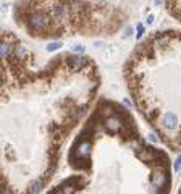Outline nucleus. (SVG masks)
<instances>
[{
  "mask_svg": "<svg viewBox=\"0 0 181 194\" xmlns=\"http://www.w3.org/2000/svg\"><path fill=\"white\" fill-rule=\"evenodd\" d=\"M26 24L29 26L31 31H42L45 29L47 24H49V19L45 18L44 13L41 11H32L26 16Z\"/></svg>",
  "mask_w": 181,
  "mask_h": 194,
  "instance_id": "obj_1",
  "label": "nucleus"
},
{
  "mask_svg": "<svg viewBox=\"0 0 181 194\" xmlns=\"http://www.w3.org/2000/svg\"><path fill=\"white\" fill-rule=\"evenodd\" d=\"M104 126L108 133H118V134H125V129L128 128V125L123 121L118 115L117 117H108L105 121H104Z\"/></svg>",
  "mask_w": 181,
  "mask_h": 194,
  "instance_id": "obj_2",
  "label": "nucleus"
},
{
  "mask_svg": "<svg viewBox=\"0 0 181 194\" xmlns=\"http://www.w3.org/2000/svg\"><path fill=\"white\" fill-rule=\"evenodd\" d=\"M67 63H68V67L71 68V71H79V70H83L86 65H88V57H84L83 54L71 55V57H67Z\"/></svg>",
  "mask_w": 181,
  "mask_h": 194,
  "instance_id": "obj_3",
  "label": "nucleus"
},
{
  "mask_svg": "<svg viewBox=\"0 0 181 194\" xmlns=\"http://www.w3.org/2000/svg\"><path fill=\"white\" fill-rule=\"evenodd\" d=\"M166 183H168V178H166V173L162 170V168H157V171L152 175V184L154 188H157V191L160 189H165Z\"/></svg>",
  "mask_w": 181,
  "mask_h": 194,
  "instance_id": "obj_4",
  "label": "nucleus"
},
{
  "mask_svg": "<svg viewBox=\"0 0 181 194\" xmlns=\"http://www.w3.org/2000/svg\"><path fill=\"white\" fill-rule=\"evenodd\" d=\"M157 154H158V150L152 149V147H142L141 150H137V152H136L137 159L142 160V162H147V163L154 162L157 159Z\"/></svg>",
  "mask_w": 181,
  "mask_h": 194,
  "instance_id": "obj_5",
  "label": "nucleus"
},
{
  "mask_svg": "<svg viewBox=\"0 0 181 194\" xmlns=\"http://www.w3.org/2000/svg\"><path fill=\"white\" fill-rule=\"evenodd\" d=\"M162 123H163V126H165L166 129H175V128L178 126V117H176V113H173V112L165 113Z\"/></svg>",
  "mask_w": 181,
  "mask_h": 194,
  "instance_id": "obj_6",
  "label": "nucleus"
},
{
  "mask_svg": "<svg viewBox=\"0 0 181 194\" xmlns=\"http://www.w3.org/2000/svg\"><path fill=\"white\" fill-rule=\"evenodd\" d=\"M50 13H52L54 19H63L67 16V6L63 3H57V5H54V8L50 10Z\"/></svg>",
  "mask_w": 181,
  "mask_h": 194,
  "instance_id": "obj_7",
  "label": "nucleus"
},
{
  "mask_svg": "<svg viewBox=\"0 0 181 194\" xmlns=\"http://www.w3.org/2000/svg\"><path fill=\"white\" fill-rule=\"evenodd\" d=\"M11 58L16 60H26L28 58V50L24 49V45H15L11 49Z\"/></svg>",
  "mask_w": 181,
  "mask_h": 194,
  "instance_id": "obj_8",
  "label": "nucleus"
},
{
  "mask_svg": "<svg viewBox=\"0 0 181 194\" xmlns=\"http://www.w3.org/2000/svg\"><path fill=\"white\" fill-rule=\"evenodd\" d=\"M42 189H44V179H34L28 186V192L29 194H41Z\"/></svg>",
  "mask_w": 181,
  "mask_h": 194,
  "instance_id": "obj_9",
  "label": "nucleus"
},
{
  "mask_svg": "<svg viewBox=\"0 0 181 194\" xmlns=\"http://www.w3.org/2000/svg\"><path fill=\"white\" fill-rule=\"evenodd\" d=\"M11 49L13 45H10L8 41H2V45H0V55H2V58H8V57L11 55Z\"/></svg>",
  "mask_w": 181,
  "mask_h": 194,
  "instance_id": "obj_10",
  "label": "nucleus"
},
{
  "mask_svg": "<svg viewBox=\"0 0 181 194\" xmlns=\"http://www.w3.org/2000/svg\"><path fill=\"white\" fill-rule=\"evenodd\" d=\"M84 112H86V105H81V107H76V109H73V110L70 112L71 121H78V120L84 115Z\"/></svg>",
  "mask_w": 181,
  "mask_h": 194,
  "instance_id": "obj_11",
  "label": "nucleus"
},
{
  "mask_svg": "<svg viewBox=\"0 0 181 194\" xmlns=\"http://www.w3.org/2000/svg\"><path fill=\"white\" fill-rule=\"evenodd\" d=\"M62 45H63V44H62L60 41H54V42H50V44H47L45 50H47V52H55V50H60Z\"/></svg>",
  "mask_w": 181,
  "mask_h": 194,
  "instance_id": "obj_12",
  "label": "nucleus"
},
{
  "mask_svg": "<svg viewBox=\"0 0 181 194\" xmlns=\"http://www.w3.org/2000/svg\"><path fill=\"white\" fill-rule=\"evenodd\" d=\"M165 42H166V39L163 37V36H155V37H154V42H152V45H154L155 49H157V47H163Z\"/></svg>",
  "mask_w": 181,
  "mask_h": 194,
  "instance_id": "obj_13",
  "label": "nucleus"
},
{
  "mask_svg": "<svg viewBox=\"0 0 181 194\" xmlns=\"http://www.w3.org/2000/svg\"><path fill=\"white\" fill-rule=\"evenodd\" d=\"M129 146H131V147H133V149L136 150V152H137V150H141V149H142L141 142L137 141V139H133V141H129Z\"/></svg>",
  "mask_w": 181,
  "mask_h": 194,
  "instance_id": "obj_14",
  "label": "nucleus"
},
{
  "mask_svg": "<svg viewBox=\"0 0 181 194\" xmlns=\"http://www.w3.org/2000/svg\"><path fill=\"white\" fill-rule=\"evenodd\" d=\"M173 170H175L176 173H178V171L181 170V154L176 157V160H175V167H173Z\"/></svg>",
  "mask_w": 181,
  "mask_h": 194,
  "instance_id": "obj_15",
  "label": "nucleus"
},
{
  "mask_svg": "<svg viewBox=\"0 0 181 194\" xmlns=\"http://www.w3.org/2000/svg\"><path fill=\"white\" fill-rule=\"evenodd\" d=\"M136 29H137V32H136V39H141L142 36H144V26H142V24H137Z\"/></svg>",
  "mask_w": 181,
  "mask_h": 194,
  "instance_id": "obj_16",
  "label": "nucleus"
},
{
  "mask_svg": "<svg viewBox=\"0 0 181 194\" xmlns=\"http://www.w3.org/2000/svg\"><path fill=\"white\" fill-rule=\"evenodd\" d=\"M131 34H133V28H131V26H128L126 29H125V32H123V39H128Z\"/></svg>",
  "mask_w": 181,
  "mask_h": 194,
  "instance_id": "obj_17",
  "label": "nucleus"
},
{
  "mask_svg": "<svg viewBox=\"0 0 181 194\" xmlns=\"http://www.w3.org/2000/svg\"><path fill=\"white\" fill-rule=\"evenodd\" d=\"M84 45H73V52H76V54H84Z\"/></svg>",
  "mask_w": 181,
  "mask_h": 194,
  "instance_id": "obj_18",
  "label": "nucleus"
},
{
  "mask_svg": "<svg viewBox=\"0 0 181 194\" xmlns=\"http://www.w3.org/2000/svg\"><path fill=\"white\" fill-rule=\"evenodd\" d=\"M154 19H155L154 15H149V16L146 18V24H149V26H150V24H154Z\"/></svg>",
  "mask_w": 181,
  "mask_h": 194,
  "instance_id": "obj_19",
  "label": "nucleus"
},
{
  "mask_svg": "<svg viewBox=\"0 0 181 194\" xmlns=\"http://www.w3.org/2000/svg\"><path fill=\"white\" fill-rule=\"evenodd\" d=\"M147 139H149L150 142H157V136H155L154 133H150V134L147 136Z\"/></svg>",
  "mask_w": 181,
  "mask_h": 194,
  "instance_id": "obj_20",
  "label": "nucleus"
},
{
  "mask_svg": "<svg viewBox=\"0 0 181 194\" xmlns=\"http://www.w3.org/2000/svg\"><path fill=\"white\" fill-rule=\"evenodd\" d=\"M94 47H96L97 50H99V49H102V47H104V42H100V41H96V42H94Z\"/></svg>",
  "mask_w": 181,
  "mask_h": 194,
  "instance_id": "obj_21",
  "label": "nucleus"
},
{
  "mask_svg": "<svg viewBox=\"0 0 181 194\" xmlns=\"http://www.w3.org/2000/svg\"><path fill=\"white\" fill-rule=\"evenodd\" d=\"M123 104H125L126 107H129V109H131V105H133V104H131V102H129V100H128V99H125V100H123Z\"/></svg>",
  "mask_w": 181,
  "mask_h": 194,
  "instance_id": "obj_22",
  "label": "nucleus"
},
{
  "mask_svg": "<svg viewBox=\"0 0 181 194\" xmlns=\"http://www.w3.org/2000/svg\"><path fill=\"white\" fill-rule=\"evenodd\" d=\"M162 3H163V0H155V5H157V6L162 5Z\"/></svg>",
  "mask_w": 181,
  "mask_h": 194,
  "instance_id": "obj_23",
  "label": "nucleus"
},
{
  "mask_svg": "<svg viewBox=\"0 0 181 194\" xmlns=\"http://www.w3.org/2000/svg\"><path fill=\"white\" fill-rule=\"evenodd\" d=\"M179 18H181V15H179Z\"/></svg>",
  "mask_w": 181,
  "mask_h": 194,
  "instance_id": "obj_24",
  "label": "nucleus"
}]
</instances>
